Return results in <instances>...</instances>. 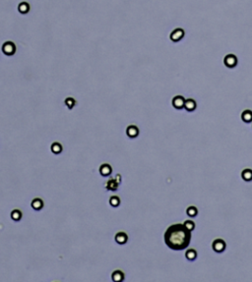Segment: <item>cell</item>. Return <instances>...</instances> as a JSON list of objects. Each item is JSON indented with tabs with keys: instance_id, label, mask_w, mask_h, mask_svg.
Listing matches in <instances>:
<instances>
[{
	"instance_id": "obj_1",
	"label": "cell",
	"mask_w": 252,
	"mask_h": 282,
	"mask_svg": "<svg viewBox=\"0 0 252 282\" xmlns=\"http://www.w3.org/2000/svg\"><path fill=\"white\" fill-rule=\"evenodd\" d=\"M191 241V231L183 224H172L165 233V243L174 251H181L186 249Z\"/></svg>"
},
{
	"instance_id": "obj_2",
	"label": "cell",
	"mask_w": 252,
	"mask_h": 282,
	"mask_svg": "<svg viewBox=\"0 0 252 282\" xmlns=\"http://www.w3.org/2000/svg\"><path fill=\"white\" fill-rule=\"evenodd\" d=\"M212 248L216 253H223L226 250L227 244L223 239H216L212 244Z\"/></svg>"
},
{
	"instance_id": "obj_3",
	"label": "cell",
	"mask_w": 252,
	"mask_h": 282,
	"mask_svg": "<svg viewBox=\"0 0 252 282\" xmlns=\"http://www.w3.org/2000/svg\"><path fill=\"white\" fill-rule=\"evenodd\" d=\"M2 51L6 55H8V56L13 55L14 53L16 52V45H15V43L12 42V41H6L5 43L2 45Z\"/></svg>"
},
{
	"instance_id": "obj_4",
	"label": "cell",
	"mask_w": 252,
	"mask_h": 282,
	"mask_svg": "<svg viewBox=\"0 0 252 282\" xmlns=\"http://www.w3.org/2000/svg\"><path fill=\"white\" fill-rule=\"evenodd\" d=\"M223 63L227 68H235L237 65V58L235 57V55L233 54H228L227 55L225 59H223Z\"/></svg>"
},
{
	"instance_id": "obj_5",
	"label": "cell",
	"mask_w": 252,
	"mask_h": 282,
	"mask_svg": "<svg viewBox=\"0 0 252 282\" xmlns=\"http://www.w3.org/2000/svg\"><path fill=\"white\" fill-rule=\"evenodd\" d=\"M184 104H185V98L182 96H176L172 98V105L176 109L178 110L182 109V108H184Z\"/></svg>"
},
{
	"instance_id": "obj_6",
	"label": "cell",
	"mask_w": 252,
	"mask_h": 282,
	"mask_svg": "<svg viewBox=\"0 0 252 282\" xmlns=\"http://www.w3.org/2000/svg\"><path fill=\"white\" fill-rule=\"evenodd\" d=\"M183 36H184V31L182 29H175L170 34V39L174 42H177L181 39H183Z\"/></svg>"
},
{
	"instance_id": "obj_7",
	"label": "cell",
	"mask_w": 252,
	"mask_h": 282,
	"mask_svg": "<svg viewBox=\"0 0 252 282\" xmlns=\"http://www.w3.org/2000/svg\"><path fill=\"white\" fill-rule=\"evenodd\" d=\"M111 172H113V168L109 165V164L107 163H104L101 164V167H100V173L101 176L104 177H106V176H109L111 174Z\"/></svg>"
},
{
	"instance_id": "obj_8",
	"label": "cell",
	"mask_w": 252,
	"mask_h": 282,
	"mask_svg": "<svg viewBox=\"0 0 252 282\" xmlns=\"http://www.w3.org/2000/svg\"><path fill=\"white\" fill-rule=\"evenodd\" d=\"M126 134L129 138H136L137 136L139 135V129L137 128L136 126L134 125H131V126H128L127 130H126Z\"/></svg>"
},
{
	"instance_id": "obj_9",
	"label": "cell",
	"mask_w": 252,
	"mask_h": 282,
	"mask_svg": "<svg viewBox=\"0 0 252 282\" xmlns=\"http://www.w3.org/2000/svg\"><path fill=\"white\" fill-rule=\"evenodd\" d=\"M127 240H128V236H127V234H126V233H124V232L116 233V235H115V241H116V243L120 244V245H123V244H125L126 242H127Z\"/></svg>"
},
{
	"instance_id": "obj_10",
	"label": "cell",
	"mask_w": 252,
	"mask_h": 282,
	"mask_svg": "<svg viewBox=\"0 0 252 282\" xmlns=\"http://www.w3.org/2000/svg\"><path fill=\"white\" fill-rule=\"evenodd\" d=\"M196 106H197V103L192 98H188V100H185V104H184V108L187 111H193L196 109Z\"/></svg>"
},
{
	"instance_id": "obj_11",
	"label": "cell",
	"mask_w": 252,
	"mask_h": 282,
	"mask_svg": "<svg viewBox=\"0 0 252 282\" xmlns=\"http://www.w3.org/2000/svg\"><path fill=\"white\" fill-rule=\"evenodd\" d=\"M241 119L243 122H245V123H250V122H252V111L249 109L244 110L241 113Z\"/></svg>"
},
{
	"instance_id": "obj_12",
	"label": "cell",
	"mask_w": 252,
	"mask_h": 282,
	"mask_svg": "<svg viewBox=\"0 0 252 282\" xmlns=\"http://www.w3.org/2000/svg\"><path fill=\"white\" fill-rule=\"evenodd\" d=\"M32 208L35 210H40L44 208V201L39 198L34 199L32 201Z\"/></svg>"
},
{
	"instance_id": "obj_13",
	"label": "cell",
	"mask_w": 252,
	"mask_h": 282,
	"mask_svg": "<svg viewBox=\"0 0 252 282\" xmlns=\"http://www.w3.org/2000/svg\"><path fill=\"white\" fill-rule=\"evenodd\" d=\"M117 187H118V182L116 181L115 178H113V179H109L106 183V188L110 191H115L117 190Z\"/></svg>"
},
{
	"instance_id": "obj_14",
	"label": "cell",
	"mask_w": 252,
	"mask_h": 282,
	"mask_svg": "<svg viewBox=\"0 0 252 282\" xmlns=\"http://www.w3.org/2000/svg\"><path fill=\"white\" fill-rule=\"evenodd\" d=\"M241 178L244 181H247V182L251 181L252 180V170H251V169L247 168V169H244V170H242V172H241Z\"/></svg>"
},
{
	"instance_id": "obj_15",
	"label": "cell",
	"mask_w": 252,
	"mask_h": 282,
	"mask_svg": "<svg viewBox=\"0 0 252 282\" xmlns=\"http://www.w3.org/2000/svg\"><path fill=\"white\" fill-rule=\"evenodd\" d=\"M111 275H113V280L116 282L122 281L124 279V273L120 270H115L114 272H113Z\"/></svg>"
},
{
	"instance_id": "obj_16",
	"label": "cell",
	"mask_w": 252,
	"mask_h": 282,
	"mask_svg": "<svg viewBox=\"0 0 252 282\" xmlns=\"http://www.w3.org/2000/svg\"><path fill=\"white\" fill-rule=\"evenodd\" d=\"M185 257L188 261H194L196 258H197V252H196L194 249H189L187 250V252L185 253Z\"/></svg>"
},
{
	"instance_id": "obj_17",
	"label": "cell",
	"mask_w": 252,
	"mask_h": 282,
	"mask_svg": "<svg viewBox=\"0 0 252 282\" xmlns=\"http://www.w3.org/2000/svg\"><path fill=\"white\" fill-rule=\"evenodd\" d=\"M51 152H52L53 153H55V154H58V153H60L62 152V145H60L59 143H53L52 145H51Z\"/></svg>"
},
{
	"instance_id": "obj_18",
	"label": "cell",
	"mask_w": 252,
	"mask_h": 282,
	"mask_svg": "<svg viewBox=\"0 0 252 282\" xmlns=\"http://www.w3.org/2000/svg\"><path fill=\"white\" fill-rule=\"evenodd\" d=\"M186 213L189 216V217H195V216H197L198 214V209L195 208V206L191 205L189 208L186 209Z\"/></svg>"
},
{
	"instance_id": "obj_19",
	"label": "cell",
	"mask_w": 252,
	"mask_h": 282,
	"mask_svg": "<svg viewBox=\"0 0 252 282\" xmlns=\"http://www.w3.org/2000/svg\"><path fill=\"white\" fill-rule=\"evenodd\" d=\"M19 12H21L22 14H26L30 11V5L26 2H22L21 4H19Z\"/></svg>"
},
{
	"instance_id": "obj_20",
	"label": "cell",
	"mask_w": 252,
	"mask_h": 282,
	"mask_svg": "<svg viewBox=\"0 0 252 282\" xmlns=\"http://www.w3.org/2000/svg\"><path fill=\"white\" fill-rule=\"evenodd\" d=\"M109 205H110L111 206H114V208H116V206H118V205H120V199L118 198L117 196H113V197H110V199H109Z\"/></svg>"
},
{
	"instance_id": "obj_21",
	"label": "cell",
	"mask_w": 252,
	"mask_h": 282,
	"mask_svg": "<svg viewBox=\"0 0 252 282\" xmlns=\"http://www.w3.org/2000/svg\"><path fill=\"white\" fill-rule=\"evenodd\" d=\"M11 217L15 220V221H19V220L21 219V217H22V212L20 210H18V209H14L13 211H12V213H11Z\"/></svg>"
},
{
	"instance_id": "obj_22",
	"label": "cell",
	"mask_w": 252,
	"mask_h": 282,
	"mask_svg": "<svg viewBox=\"0 0 252 282\" xmlns=\"http://www.w3.org/2000/svg\"><path fill=\"white\" fill-rule=\"evenodd\" d=\"M183 225L189 230V231H193L194 228H195V223H194V221H192V220H185Z\"/></svg>"
},
{
	"instance_id": "obj_23",
	"label": "cell",
	"mask_w": 252,
	"mask_h": 282,
	"mask_svg": "<svg viewBox=\"0 0 252 282\" xmlns=\"http://www.w3.org/2000/svg\"><path fill=\"white\" fill-rule=\"evenodd\" d=\"M75 103H76L75 100L72 97H68L65 100V104L67 105V107L69 108V109H72V108L74 107V105H75Z\"/></svg>"
}]
</instances>
